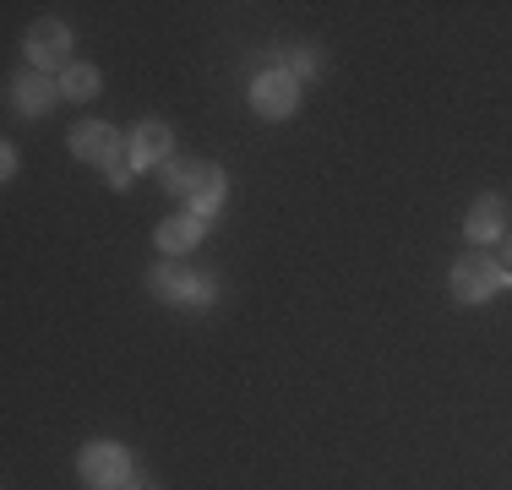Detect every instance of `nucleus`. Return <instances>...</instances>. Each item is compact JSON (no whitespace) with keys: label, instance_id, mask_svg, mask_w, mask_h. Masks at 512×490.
<instances>
[{"label":"nucleus","instance_id":"1","mask_svg":"<svg viewBox=\"0 0 512 490\" xmlns=\"http://www.w3.org/2000/svg\"><path fill=\"white\" fill-rule=\"evenodd\" d=\"M71 153L88 158V164H99L115 191L131 186V164L120 158V131H115V126H104V120H88V126H77V131H71Z\"/></svg>","mask_w":512,"mask_h":490},{"label":"nucleus","instance_id":"2","mask_svg":"<svg viewBox=\"0 0 512 490\" xmlns=\"http://www.w3.org/2000/svg\"><path fill=\"white\" fill-rule=\"evenodd\" d=\"M512 284V273L496 256H485V251H474V256H458L453 262V300L458 305H485V300H496Z\"/></svg>","mask_w":512,"mask_h":490},{"label":"nucleus","instance_id":"3","mask_svg":"<svg viewBox=\"0 0 512 490\" xmlns=\"http://www.w3.org/2000/svg\"><path fill=\"white\" fill-rule=\"evenodd\" d=\"M148 289L158 294V300H169V305H213L218 300V289H213V278L207 273H191V267H153L148 273Z\"/></svg>","mask_w":512,"mask_h":490},{"label":"nucleus","instance_id":"4","mask_svg":"<svg viewBox=\"0 0 512 490\" xmlns=\"http://www.w3.org/2000/svg\"><path fill=\"white\" fill-rule=\"evenodd\" d=\"M77 469L93 490H120V485H131V452L120 441H88Z\"/></svg>","mask_w":512,"mask_h":490},{"label":"nucleus","instance_id":"5","mask_svg":"<svg viewBox=\"0 0 512 490\" xmlns=\"http://www.w3.org/2000/svg\"><path fill=\"white\" fill-rule=\"evenodd\" d=\"M251 109L262 120H289L300 109V82L289 77L284 66H273V71H262V77L251 82Z\"/></svg>","mask_w":512,"mask_h":490},{"label":"nucleus","instance_id":"6","mask_svg":"<svg viewBox=\"0 0 512 490\" xmlns=\"http://www.w3.org/2000/svg\"><path fill=\"white\" fill-rule=\"evenodd\" d=\"M28 60L39 71H66L71 66V28L55 17H39L28 28Z\"/></svg>","mask_w":512,"mask_h":490},{"label":"nucleus","instance_id":"7","mask_svg":"<svg viewBox=\"0 0 512 490\" xmlns=\"http://www.w3.org/2000/svg\"><path fill=\"white\" fill-rule=\"evenodd\" d=\"M180 202H186L197 218H213V213H218V202H224V169H218V164H191Z\"/></svg>","mask_w":512,"mask_h":490},{"label":"nucleus","instance_id":"8","mask_svg":"<svg viewBox=\"0 0 512 490\" xmlns=\"http://www.w3.org/2000/svg\"><path fill=\"white\" fill-rule=\"evenodd\" d=\"M463 235L474 245H491L507 235V202L502 196H480V202H469V213H463Z\"/></svg>","mask_w":512,"mask_h":490},{"label":"nucleus","instance_id":"9","mask_svg":"<svg viewBox=\"0 0 512 490\" xmlns=\"http://www.w3.org/2000/svg\"><path fill=\"white\" fill-rule=\"evenodd\" d=\"M169 126L164 120H142L137 131H131V169H164L169 164Z\"/></svg>","mask_w":512,"mask_h":490},{"label":"nucleus","instance_id":"10","mask_svg":"<svg viewBox=\"0 0 512 490\" xmlns=\"http://www.w3.org/2000/svg\"><path fill=\"white\" fill-rule=\"evenodd\" d=\"M55 93H60V88H55L50 77H39V71H28V77L11 82V104H17L22 115H50Z\"/></svg>","mask_w":512,"mask_h":490},{"label":"nucleus","instance_id":"11","mask_svg":"<svg viewBox=\"0 0 512 490\" xmlns=\"http://www.w3.org/2000/svg\"><path fill=\"white\" fill-rule=\"evenodd\" d=\"M202 229H207V218H197V213H175V218H164V224H158V245H164V251H191V245L202 240Z\"/></svg>","mask_w":512,"mask_h":490},{"label":"nucleus","instance_id":"12","mask_svg":"<svg viewBox=\"0 0 512 490\" xmlns=\"http://www.w3.org/2000/svg\"><path fill=\"white\" fill-rule=\"evenodd\" d=\"M60 93L77 98V104H82V98H93V93H99V71L82 66V60H71V66L60 71Z\"/></svg>","mask_w":512,"mask_h":490},{"label":"nucleus","instance_id":"13","mask_svg":"<svg viewBox=\"0 0 512 490\" xmlns=\"http://www.w3.org/2000/svg\"><path fill=\"white\" fill-rule=\"evenodd\" d=\"M186 175H191V158H169L164 169H158V180H164V191H186Z\"/></svg>","mask_w":512,"mask_h":490},{"label":"nucleus","instance_id":"14","mask_svg":"<svg viewBox=\"0 0 512 490\" xmlns=\"http://www.w3.org/2000/svg\"><path fill=\"white\" fill-rule=\"evenodd\" d=\"M284 71H289V77H295V71H300V77H316V60H311V49H295V55L284 60Z\"/></svg>","mask_w":512,"mask_h":490},{"label":"nucleus","instance_id":"15","mask_svg":"<svg viewBox=\"0 0 512 490\" xmlns=\"http://www.w3.org/2000/svg\"><path fill=\"white\" fill-rule=\"evenodd\" d=\"M507 273H512V229H507Z\"/></svg>","mask_w":512,"mask_h":490},{"label":"nucleus","instance_id":"16","mask_svg":"<svg viewBox=\"0 0 512 490\" xmlns=\"http://www.w3.org/2000/svg\"><path fill=\"white\" fill-rule=\"evenodd\" d=\"M120 490H153V485H142V480H131V485H120Z\"/></svg>","mask_w":512,"mask_h":490}]
</instances>
